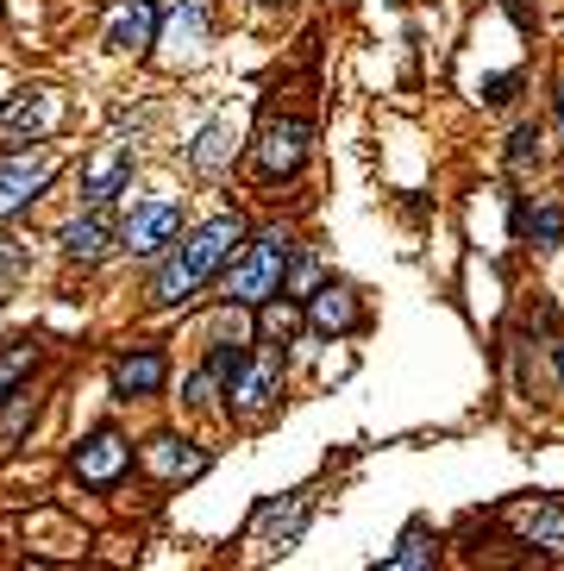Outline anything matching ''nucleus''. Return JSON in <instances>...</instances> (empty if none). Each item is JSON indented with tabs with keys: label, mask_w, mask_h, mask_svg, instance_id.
I'll return each instance as SVG.
<instances>
[{
	"label": "nucleus",
	"mask_w": 564,
	"mask_h": 571,
	"mask_svg": "<svg viewBox=\"0 0 564 571\" xmlns=\"http://www.w3.org/2000/svg\"><path fill=\"white\" fill-rule=\"evenodd\" d=\"M238 245H245V220L238 214H214V220H201L195 233H175L170 257H163L157 276H151V302L157 308H175V302L201 296V289L233 264Z\"/></svg>",
	"instance_id": "obj_1"
},
{
	"label": "nucleus",
	"mask_w": 564,
	"mask_h": 571,
	"mask_svg": "<svg viewBox=\"0 0 564 571\" xmlns=\"http://www.w3.org/2000/svg\"><path fill=\"white\" fill-rule=\"evenodd\" d=\"M289 264H295V239L289 233H257L252 245H238L233 264H226V296H233L238 308H257V302L283 296Z\"/></svg>",
	"instance_id": "obj_2"
},
{
	"label": "nucleus",
	"mask_w": 564,
	"mask_h": 571,
	"mask_svg": "<svg viewBox=\"0 0 564 571\" xmlns=\"http://www.w3.org/2000/svg\"><path fill=\"white\" fill-rule=\"evenodd\" d=\"M313 151V119L301 114H270L264 133H257V151H252V170L257 182H289Z\"/></svg>",
	"instance_id": "obj_3"
},
{
	"label": "nucleus",
	"mask_w": 564,
	"mask_h": 571,
	"mask_svg": "<svg viewBox=\"0 0 564 571\" xmlns=\"http://www.w3.org/2000/svg\"><path fill=\"white\" fill-rule=\"evenodd\" d=\"M57 177V151L51 145H32V151H7L0 158V220H13L25 201H39Z\"/></svg>",
	"instance_id": "obj_4"
},
{
	"label": "nucleus",
	"mask_w": 564,
	"mask_h": 571,
	"mask_svg": "<svg viewBox=\"0 0 564 571\" xmlns=\"http://www.w3.org/2000/svg\"><path fill=\"white\" fill-rule=\"evenodd\" d=\"M175 233H182V208H175V201H132V214L119 220V245L132 257L170 252Z\"/></svg>",
	"instance_id": "obj_5"
},
{
	"label": "nucleus",
	"mask_w": 564,
	"mask_h": 571,
	"mask_svg": "<svg viewBox=\"0 0 564 571\" xmlns=\"http://www.w3.org/2000/svg\"><path fill=\"white\" fill-rule=\"evenodd\" d=\"M57 245L70 264H100V257L119 245V220L107 214V201H88L76 220H63L57 226Z\"/></svg>",
	"instance_id": "obj_6"
},
{
	"label": "nucleus",
	"mask_w": 564,
	"mask_h": 571,
	"mask_svg": "<svg viewBox=\"0 0 564 571\" xmlns=\"http://www.w3.org/2000/svg\"><path fill=\"white\" fill-rule=\"evenodd\" d=\"M508 528H514L521 547H540L545 559H564V503H552V496H526V503L508 509Z\"/></svg>",
	"instance_id": "obj_7"
},
{
	"label": "nucleus",
	"mask_w": 564,
	"mask_h": 571,
	"mask_svg": "<svg viewBox=\"0 0 564 571\" xmlns=\"http://www.w3.org/2000/svg\"><path fill=\"white\" fill-rule=\"evenodd\" d=\"M226 395H233V414H245V421L270 414L283 402V358H245L238 377L226 383Z\"/></svg>",
	"instance_id": "obj_8"
},
{
	"label": "nucleus",
	"mask_w": 564,
	"mask_h": 571,
	"mask_svg": "<svg viewBox=\"0 0 564 571\" xmlns=\"http://www.w3.org/2000/svg\"><path fill=\"white\" fill-rule=\"evenodd\" d=\"M126 465H132V446H126V440H119L114 427L88 434V440L76 446V453H70V472H76L82 484H95V490H107V484H114V477L126 472Z\"/></svg>",
	"instance_id": "obj_9"
},
{
	"label": "nucleus",
	"mask_w": 564,
	"mask_h": 571,
	"mask_svg": "<svg viewBox=\"0 0 564 571\" xmlns=\"http://www.w3.org/2000/svg\"><path fill=\"white\" fill-rule=\"evenodd\" d=\"M308 521H313V496L295 490V496H283V503H264V509H257V540L276 547V552H289V547H301Z\"/></svg>",
	"instance_id": "obj_10"
},
{
	"label": "nucleus",
	"mask_w": 564,
	"mask_h": 571,
	"mask_svg": "<svg viewBox=\"0 0 564 571\" xmlns=\"http://www.w3.org/2000/svg\"><path fill=\"white\" fill-rule=\"evenodd\" d=\"M157 25H163V0H119L114 25H107V44L126 51V57H145L157 44Z\"/></svg>",
	"instance_id": "obj_11"
},
{
	"label": "nucleus",
	"mask_w": 564,
	"mask_h": 571,
	"mask_svg": "<svg viewBox=\"0 0 564 571\" xmlns=\"http://www.w3.org/2000/svg\"><path fill=\"white\" fill-rule=\"evenodd\" d=\"M308 327L320 339L358 334V327H364V308H358V296H351L345 283H320V289L308 296Z\"/></svg>",
	"instance_id": "obj_12"
},
{
	"label": "nucleus",
	"mask_w": 564,
	"mask_h": 571,
	"mask_svg": "<svg viewBox=\"0 0 564 571\" xmlns=\"http://www.w3.org/2000/svg\"><path fill=\"white\" fill-rule=\"evenodd\" d=\"M163 377H170V358L157 352V346H132V352L114 358V395H119V402H132V395H157V390H163Z\"/></svg>",
	"instance_id": "obj_13"
},
{
	"label": "nucleus",
	"mask_w": 564,
	"mask_h": 571,
	"mask_svg": "<svg viewBox=\"0 0 564 571\" xmlns=\"http://www.w3.org/2000/svg\"><path fill=\"white\" fill-rule=\"evenodd\" d=\"M238 145H245V133H238V114H214V119L195 133V145H189V163H195L201 177H220V170L238 158Z\"/></svg>",
	"instance_id": "obj_14"
},
{
	"label": "nucleus",
	"mask_w": 564,
	"mask_h": 571,
	"mask_svg": "<svg viewBox=\"0 0 564 571\" xmlns=\"http://www.w3.org/2000/svg\"><path fill=\"white\" fill-rule=\"evenodd\" d=\"M126 182H132V145H100L95 158H88V170H82V201H114L126 195Z\"/></svg>",
	"instance_id": "obj_15"
},
{
	"label": "nucleus",
	"mask_w": 564,
	"mask_h": 571,
	"mask_svg": "<svg viewBox=\"0 0 564 571\" xmlns=\"http://www.w3.org/2000/svg\"><path fill=\"white\" fill-rule=\"evenodd\" d=\"M57 119H63L57 88H20V95L0 101V126H13V133H51Z\"/></svg>",
	"instance_id": "obj_16"
},
{
	"label": "nucleus",
	"mask_w": 564,
	"mask_h": 571,
	"mask_svg": "<svg viewBox=\"0 0 564 571\" xmlns=\"http://www.w3.org/2000/svg\"><path fill=\"white\" fill-rule=\"evenodd\" d=\"M145 472H157L163 484H189V477L207 472V453L175 434H157V440H145Z\"/></svg>",
	"instance_id": "obj_17"
},
{
	"label": "nucleus",
	"mask_w": 564,
	"mask_h": 571,
	"mask_svg": "<svg viewBox=\"0 0 564 571\" xmlns=\"http://www.w3.org/2000/svg\"><path fill=\"white\" fill-rule=\"evenodd\" d=\"M433 552H439V533L427 521H408V533L395 540V552H383V565L390 571H414V565H433Z\"/></svg>",
	"instance_id": "obj_18"
},
{
	"label": "nucleus",
	"mask_w": 564,
	"mask_h": 571,
	"mask_svg": "<svg viewBox=\"0 0 564 571\" xmlns=\"http://www.w3.org/2000/svg\"><path fill=\"white\" fill-rule=\"evenodd\" d=\"M163 25H170V44H182V51H201V44H207V7H201V0L163 7Z\"/></svg>",
	"instance_id": "obj_19"
},
{
	"label": "nucleus",
	"mask_w": 564,
	"mask_h": 571,
	"mask_svg": "<svg viewBox=\"0 0 564 571\" xmlns=\"http://www.w3.org/2000/svg\"><path fill=\"white\" fill-rule=\"evenodd\" d=\"M39 371V346H7V352H0V402H7V395H20V383L25 377Z\"/></svg>",
	"instance_id": "obj_20"
},
{
	"label": "nucleus",
	"mask_w": 564,
	"mask_h": 571,
	"mask_svg": "<svg viewBox=\"0 0 564 571\" xmlns=\"http://www.w3.org/2000/svg\"><path fill=\"white\" fill-rule=\"evenodd\" d=\"M514 233H533V245H564V208H533V214H521V226Z\"/></svg>",
	"instance_id": "obj_21"
},
{
	"label": "nucleus",
	"mask_w": 564,
	"mask_h": 571,
	"mask_svg": "<svg viewBox=\"0 0 564 571\" xmlns=\"http://www.w3.org/2000/svg\"><path fill=\"white\" fill-rule=\"evenodd\" d=\"M526 158H540V126H514V138H508V163L521 170Z\"/></svg>",
	"instance_id": "obj_22"
},
{
	"label": "nucleus",
	"mask_w": 564,
	"mask_h": 571,
	"mask_svg": "<svg viewBox=\"0 0 564 571\" xmlns=\"http://www.w3.org/2000/svg\"><path fill=\"white\" fill-rule=\"evenodd\" d=\"M238 364H245V352H238V346H214V352H207V371H214L220 383H233Z\"/></svg>",
	"instance_id": "obj_23"
},
{
	"label": "nucleus",
	"mask_w": 564,
	"mask_h": 571,
	"mask_svg": "<svg viewBox=\"0 0 564 571\" xmlns=\"http://www.w3.org/2000/svg\"><path fill=\"white\" fill-rule=\"evenodd\" d=\"M25 421H32V395H20L13 409L0 414V446H7V440H20V427H25Z\"/></svg>",
	"instance_id": "obj_24"
},
{
	"label": "nucleus",
	"mask_w": 564,
	"mask_h": 571,
	"mask_svg": "<svg viewBox=\"0 0 564 571\" xmlns=\"http://www.w3.org/2000/svg\"><path fill=\"white\" fill-rule=\"evenodd\" d=\"M257 308H264V334H283L289 339V327H295V308H283V302H257Z\"/></svg>",
	"instance_id": "obj_25"
},
{
	"label": "nucleus",
	"mask_w": 564,
	"mask_h": 571,
	"mask_svg": "<svg viewBox=\"0 0 564 571\" xmlns=\"http://www.w3.org/2000/svg\"><path fill=\"white\" fill-rule=\"evenodd\" d=\"M514 88H521V76H514V70H508V76H489L483 82V101H489V107H508V101H514Z\"/></svg>",
	"instance_id": "obj_26"
},
{
	"label": "nucleus",
	"mask_w": 564,
	"mask_h": 571,
	"mask_svg": "<svg viewBox=\"0 0 564 571\" xmlns=\"http://www.w3.org/2000/svg\"><path fill=\"white\" fill-rule=\"evenodd\" d=\"M214 390H220V377H214V371H195V377H189V402H201V409L214 402Z\"/></svg>",
	"instance_id": "obj_27"
},
{
	"label": "nucleus",
	"mask_w": 564,
	"mask_h": 571,
	"mask_svg": "<svg viewBox=\"0 0 564 571\" xmlns=\"http://www.w3.org/2000/svg\"><path fill=\"white\" fill-rule=\"evenodd\" d=\"M502 7H508V20L521 25V32H540V13H533L526 0H502Z\"/></svg>",
	"instance_id": "obj_28"
},
{
	"label": "nucleus",
	"mask_w": 564,
	"mask_h": 571,
	"mask_svg": "<svg viewBox=\"0 0 564 571\" xmlns=\"http://www.w3.org/2000/svg\"><path fill=\"white\" fill-rule=\"evenodd\" d=\"M552 371H558V377H564V346H552Z\"/></svg>",
	"instance_id": "obj_29"
},
{
	"label": "nucleus",
	"mask_w": 564,
	"mask_h": 571,
	"mask_svg": "<svg viewBox=\"0 0 564 571\" xmlns=\"http://www.w3.org/2000/svg\"><path fill=\"white\" fill-rule=\"evenodd\" d=\"M264 7H283V0H264Z\"/></svg>",
	"instance_id": "obj_30"
}]
</instances>
